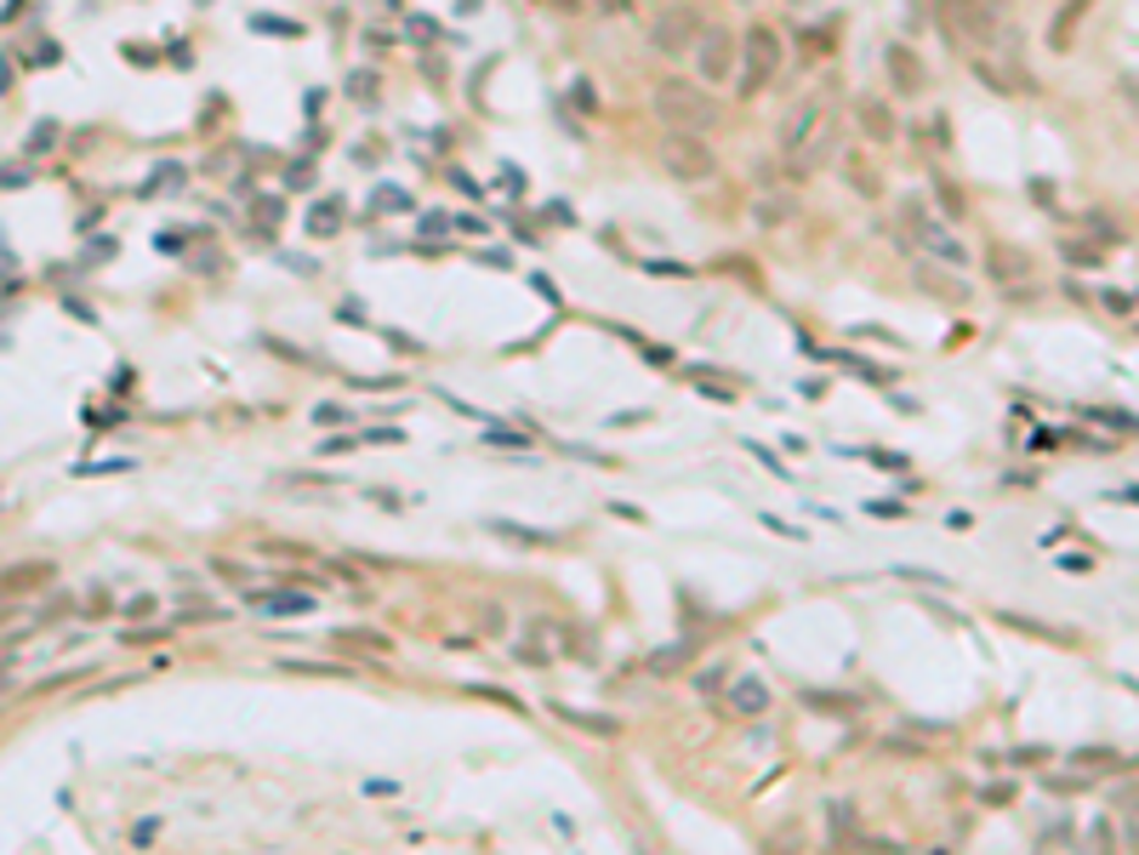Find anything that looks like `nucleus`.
<instances>
[{
  "instance_id": "b1692460",
  "label": "nucleus",
  "mask_w": 1139,
  "mask_h": 855,
  "mask_svg": "<svg viewBox=\"0 0 1139 855\" xmlns=\"http://www.w3.org/2000/svg\"><path fill=\"white\" fill-rule=\"evenodd\" d=\"M405 188H377V212H405Z\"/></svg>"
},
{
  "instance_id": "4468645a",
  "label": "nucleus",
  "mask_w": 1139,
  "mask_h": 855,
  "mask_svg": "<svg viewBox=\"0 0 1139 855\" xmlns=\"http://www.w3.org/2000/svg\"><path fill=\"white\" fill-rule=\"evenodd\" d=\"M343 201L337 194H325V201H314L308 206V217H303V228H308V240H330V235H343Z\"/></svg>"
},
{
  "instance_id": "9d476101",
  "label": "nucleus",
  "mask_w": 1139,
  "mask_h": 855,
  "mask_svg": "<svg viewBox=\"0 0 1139 855\" xmlns=\"http://www.w3.org/2000/svg\"><path fill=\"white\" fill-rule=\"evenodd\" d=\"M855 120H860V131H866V143H894L900 138V115L889 109V97H860L855 104Z\"/></svg>"
},
{
  "instance_id": "6e6552de",
  "label": "nucleus",
  "mask_w": 1139,
  "mask_h": 855,
  "mask_svg": "<svg viewBox=\"0 0 1139 855\" xmlns=\"http://www.w3.org/2000/svg\"><path fill=\"white\" fill-rule=\"evenodd\" d=\"M883 75H889V91H894V97H923V91H929V69H923V57H918L907 41H889V46H883Z\"/></svg>"
},
{
  "instance_id": "0eeeda50",
  "label": "nucleus",
  "mask_w": 1139,
  "mask_h": 855,
  "mask_svg": "<svg viewBox=\"0 0 1139 855\" xmlns=\"http://www.w3.org/2000/svg\"><path fill=\"white\" fill-rule=\"evenodd\" d=\"M980 262H986V280H991L997 291H1009V297H1020V291L1031 285V257H1026L1020 246H1002V240H991Z\"/></svg>"
},
{
  "instance_id": "c85d7f7f",
  "label": "nucleus",
  "mask_w": 1139,
  "mask_h": 855,
  "mask_svg": "<svg viewBox=\"0 0 1139 855\" xmlns=\"http://www.w3.org/2000/svg\"><path fill=\"white\" fill-rule=\"evenodd\" d=\"M1128 810H1133V821H1139V793H1133V799H1128Z\"/></svg>"
},
{
  "instance_id": "c756f323",
  "label": "nucleus",
  "mask_w": 1139,
  "mask_h": 855,
  "mask_svg": "<svg viewBox=\"0 0 1139 855\" xmlns=\"http://www.w3.org/2000/svg\"><path fill=\"white\" fill-rule=\"evenodd\" d=\"M741 7H752V0H741Z\"/></svg>"
},
{
  "instance_id": "6ab92c4d",
  "label": "nucleus",
  "mask_w": 1139,
  "mask_h": 855,
  "mask_svg": "<svg viewBox=\"0 0 1139 855\" xmlns=\"http://www.w3.org/2000/svg\"><path fill=\"white\" fill-rule=\"evenodd\" d=\"M474 628H479L485 639H501V634H508V610H501L496 599H485V605L474 610Z\"/></svg>"
},
{
  "instance_id": "f3484780",
  "label": "nucleus",
  "mask_w": 1139,
  "mask_h": 855,
  "mask_svg": "<svg viewBox=\"0 0 1139 855\" xmlns=\"http://www.w3.org/2000/svg\"><path fill=\"white\" fill-rule=\"evenodd\" d=\"M1088 7H1094V0H1065V7L1054 12V29H1049V46H1054V52L1071 46V35H1077V23H1083Z\"/></svg>"
},
{
  "instance_id": "f8f14e48",
  "label": "nucleus",
  "mask_w": 1139,
  "mask_h": 855,
  "mask_svg": "<svg viewBox=\"0 0 1139 855\" xmlns=\"http://www.w3.org/2000/svg\"><path fill=\"white\" fill-rule=\"evenodd\" d=\"M330 645H337L343 656H371V662H377V656H393V639L377 634V628H337Z\"/></svg>"
},
{
  "instance_id": "cd10ccee",
  "label": "nucleus",
  "mask_w": 1139,
  "mask_h": 855,
  "mask_svg": "<svg viewBox=\"0 0 1139 855\" xmlns=\"http://www.w3.org/2000/svg\"><path fill=\"white\" fill-rule=\"evenodd\" d=\"M553 7H558V12H576V7H582V0H553Z\"/></svg>"
},
{
  "instance_id": "39448f33",
  "label": "nucleus",
  "mask_w": 1139,
  "mask_h": 855,
  "mask_svg": "<svg viewBox=\"0 0 1139 855\" xmlns=\"http://www.w3.org/2000/svg\"><path fill=\"white\" fill-rule=\"evenodd\" d=\"M741 75V41L724 23H707V35L695 41V80L701 86H729Z\"/></svg>"
},
{
  "instance_id": "7ed1b4c3",
  "label": "nucleus",
  "mask_w": 1139,
  "mask_h": 855,
  "mask_svg": "<svg viewBox=\"0 0 1139 855\" xmlns=\"http://www.w3.org/2000/svg\"><path fill=\"white\" fill-rule=\"evenodd\" d=\"M661 172L673 183H713L718 177V154L701 131H666L661 138Z\"/></svg>"
},
{
  "instance_id": "ddd939ff",
  "label": "nucleus",
  "mask_w": 1139,
  "mask_h": 855,
  "mask_svg": "<svg viewBox=\"0 0 1139 855\" xmlns=\"http://www.w3.org/2000/svg\"><path fill=\"white\" fill-rule=\"evenodd\" d=\"M844 177H849V188L860 194V201H883V177H878V166L860 149H844Z\"/></svg>"
},
{
  "instance_id": "dca6fc26",
  "label": "nucleus",
  "mask_w": 1139,
  "mask_h": 855,
  "mask_svg": "<svg viewBox=\"0 0 1139 855\" xmlns=\"http://www.w3.org/2000/svg\"><path fill=\"white\" fill-rule=\"evenodd\" d=\"M894 228H900L907 240H918V246H923V240L934 235V212H929L923 201H900V206H894Z\"/></svg>"
},
{
  "instance_id": "2eb2a0df",
  "label": "nucleus",
  "mask_w": 1139,
  "mask_h": 855,
  "mask_svg": "<svg viewBox=\"0 0 1139 855\" xmlns=\"http://www.w3.org/2000/svg\"><path fill=\"white\" fill-rule=\"evenodd\" d=\"M729 707L741 713V718L769 713V684H763V679H735V684H729Z\"/></svg>"
},
{
  "instance_id": "423d86ee",
  "label": "nucleus",
  "mask_w": 1139,
  "mask_h": 855,
  "mask_svg": "<svg viewBox=\"0 0 1139 855\" xmlns=\"http://www.w3.org/2000/svg\"><path fill=\"white\" fill-rule=\"evenodd\" d=\"M941 18H946L952 35L968 41V46L997 41V7H991V0H941Z\"/></svg>"
},
{
  "instance_id": "bb28decb",
  "label": "nucleus",
  "mask_w": 1139,
  "mask_h": 855,
  "mask_svg": "<svg viewBox=\"0 0 1139 855\" xmlns=\"http://www.w3.org/2000/svg\"><path fill=\"white\" fill-rule=\"evenodd\" d=\"M763 855H792V849H787V838H763Z\"/></svg>"
},
{
  "instance_id": "f03ea898",
  "label": "nucleus",
  "mask_w": 1139,
  "mask_h": 855,
  "mask_svg": "<svg viewBox=\"0 0 1139 855\" xmlns=\"http://www.w3.org/2000/svg\"><path fill=\"white\" fill-rule=\"evenodd\" d=\"M781 63H787V46L775 35V23H752L741 35V75H735V86H741L747 97H758V91L775 86Z\"/></svg>"
},
{
  "instance_id": "f257e3e1",
  "label": "nucleus",
  "mask_w": 1139,
  "mask_h": 855,
  "mask_svg": "<svg viewBox=\"0 0 1139 855\" xmlns=\"http://www.w3.org/2000/svg\"><path fill=\"white\" fill-rule=\"evenodd\" d=\"M650 104H655V115L673 126V131H707V126H713V97H707V86H701V80L666 75V80H655Z\"/></svg>"
},
{
  "instance_id": "a878e982",
  "label": "nucleus",
  "mask_w": 1139,
  "mask_h": 855,
  "mask_svg": "<svg viewBox=\"0 0 1139 855\" xmlns=\"http://www.w3.org/2000/svg\"><path fill=\"white\" fill-rule=\"evenodd\" d=\"M1060 571H1094V559H1088V553H1065Z\"/></svg>"
},
{
  "instance_id": "1a4fd4ad",
  "label": "nucleus",
  "mask_w": 1139,
  "mask_h": 855,
  "mask_svg": "<svg viewBox=\"0 0 1139 855\" xmlns=\"http://www.w3.org/2000/svg\"><path fill=\"white\" fill-rule=\"evenodd\" d=\"M246 605L257 616H308L314 594H303V587H246Z\"/></svg>"
},
{
  "instance_id": "4be33fe9",
  "label": "nucleus",
  "mask_w": 1139,
  "mask_h": 855,
  "mask_svg": "<svg viewBox=\"0 0 1139 855\" xmlns=\"http://www.w3.org/2000/svg\"><path fill=\"white\" fill-rule=\"evenodd\" d=\"M934 201H941V212H946V217H963V212H968L963 188H957L952 177H934Z\"/></svg>"
},
{
  "instance_id": "393cba45",
  "label": "nucleus",
  "mask_w": 1139,
  "mask_h": 855,
  "mask_svg": "<svg viewBox=\"0 0 1139 855\" xmlns=\"http://www.w3.org/2000/svg\"><path fill=\"white\" fill-rule=\"evenodd\" d=\"M598 12H605V18H632V0H598Z\"/></svg>"
},
{
  "instance_id": "5701e85b",
  "label": "nucleus",
  "mask_w": 1139,
  "mask_h": 855,
  "mask_svg": "<svg viewBox=\"0 0 1139 855\" xmlns=\"http://www.w3.org/2000/svg\"><path fill=\"white\" fill-rule=\"evenodd\" d=\"M1060 251H1065V262H1083V269H1094V262L1105 257V251H1099L1094 240H1065Z\"/></svg>"
},
{
  "instance_id": "aec40b11",
  "label": "nucleus",
  "mask_w": 1139,
  "mask_h": 855,
  "mask_svg": "<svg viewBox=\"0 0 1139 855\" xmlns=\"http://www.w3.org/2000/svg\"><path fill=\"white\" fill-rule=\"evenodd\" d=\"M923 251H934V257H941V262H952V269H963V262H968V251H963V246H957V240L946 235V228H934V235L923 240Z\"/></svg>"
},
{
  "instance_id": "412c9836",
  "label": "nucleus",
  "mask_w": 1139,
  "mask_h": 855,
  "mask_svg": "<svg viewBox=\"0 0 1139 855\" xmlns=\"http://www.w3.org/2000/svg\"><path fill=\"white\" fill-rule=\"evenodd\" d=\"M1071 765H1083V770H1117L1122 753H1111V747H1077V753H1071Z\"/></svg>"
},
{
  "instance_id": "a211bd4d",
  "label": "nucleus",
  "mask_w": 1139,
  "mask_h": 855,
  "mask_svg": "<svg viewBox=\"0 0 1139 855\" xmlns=\"http://www.w3.org/2000/svg\"><path fill=\"white\" fill-rule=\"evenodd\" d=\"M968 69H975V80H986L991 91H1020V80H1015V75H1002V69H997V57H986V52H975V63H968Z\"/></svg>"
},
{
  "instance_id": "20e7f679",
  "label": "nucleus",
  "mask_w": 1139,
  "mask_h": 855,
  "mask_svg": "<svg viewBox=\"0 0 1139 855\" xmlns=\"http://www.w3.org/2000/svg\"><path fill=\"white\" fill-rule=\"evenodd\" d=\"M701 35H707V12L690 7V0H679V7H661V12L650 18V46H655L661 57H684V52H695Z\"/></svg>"
},
{
  "instance_id": "9b49d317",
  "label": "nucleus",
  "mask_w": 1139,
  "mask_h": 855,
  "mask_svg": "<svg viewBox=\"0 0 1139 855\" xmlns=\"http://www.w3.org/2000/svg\"><path fill=\"white\" fill-rule=\"evenodd\" d=\"M52 576H57V571L46 565V559H29V565H7V571H0V599H12V594H41Z\"/></svg>"
}]
</instances>
